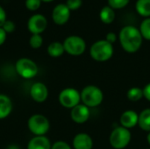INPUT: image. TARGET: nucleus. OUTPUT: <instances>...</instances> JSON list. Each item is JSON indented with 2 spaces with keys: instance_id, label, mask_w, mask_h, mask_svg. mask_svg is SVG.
Listing matches in <instances>:
<instances>
[{
  "instance_id": "nucleus-1",
  "label": "nucleus",
  "mask_w": 150,
  "mask_h": 149,
  "mask_svg": "<svg viewBox=\"0 0 150 149\" xmlns=\"http://www.w3.org/2000/svg\"><path fill=\"white\" fill-rule=\"evenodd\" d=\"M118 40L123 50L128 54H134L139 51L143 41L139 28L134 25L123 26L119 32Z\"/></svg>"
},
{
  "instance_id": "nucleus-2",
  "label": "nucleus",
  "mask_w": 150,
  "mask_h": 149,
  "mask_svg": "<svg viewBox=\"0 0 150 149\" xmlns=\"http://www.w3.org/2000/svg\"><path fill=\"white\" fill-rule=\"evenodd\" d=\"M114 54L113 45L105 40H99L94 42L90 48L91 57L98 62L109 61Z\"/></svg>"
},
{
  "instance_id": "nucleus-3",
  "label": "nucleus",
  "mask_w": 150,
  "mask_h": 149,
  "mask_svg": "<svg viewBox=\"0 0 150 149\" xmlns=\"http://www.w3.org/2000/svg\"><path fill=\"white\" fill-rule=\"evenodd\" d=\"M82 103L89 108L100 105L104 100L102 90L96 85H87L80 92Z\"/></svg>"
},
{
  "instance_id": "nucleus-4",
  "label": "nucleus",
  "mask_w": 150,
  "mask_h": 149,
  "mask_svg": "<svg viewBox=\"0 0 150 149\" xmlns=\"http://www.w3.org/2000/svg\"><path fill=\"white\" fill-rule=\"evenodd\" d=\"M131 139L132 134L130 130L120 126L112 131L109 137V142L112 148L124 149L129 145Z\"/></svg>"
},
{
  "instance_id": "nucleus-5",
  "label": "nucleus",
  "mask_w": 150,
  "mask_h": 149,
  "mask_svg": "<svg viewBox=\"0 0 150 149\" xmlns=\"http://www.w3.org/2000/svg\"><path fill=\"white\" fill-rule=\"evenodd\" d=\"M27 126L29 131L34 134V136H43L49 131L50 123L46 116L34 114L29 118Z\"/></svg>"
},
{
  "instance_id": "nucleus-6",
  "label": "nucleus",
  "mask_w": 150,
  "mask_h": 149,
  "mask_svg": "<svg viewBox=\"0 0 150 149\" xmlns=\"http://www.w3.org/2000/svg\"><path fill=\"white\" fill-rule=\"evenodd\" d=\"M62 44L65 52L72 56L82 55L86 50L85 40L77 35H70L67 37Z\"/></svg>"
},
{
  "instance_id": "nucleus-7",
  "label": "nucleus",
  "mask_w": 150,
  "mask_h": 149,
  "mask_svg": "<svg viewBox=\"0 0 150 149\" xmlns=\"http://www.w3.org/2000/svg\"><path fill=\"white\" fill-rule=\"evenodd\" d=\"M15 72L25 79H31L37 76L38 66L29 58H20L15 63Z\"/></svg>"
},
{
  "instance_id": "nucleus-8",
  "label": "nucleus",
  "mask_w": 150,
  "mask_h": 149,
  "mask_svg": "<svg viewBox=\"0 0 150 149\" xmlns=\"http://www.w3.org/2000/svg\"><path fill=\"white\" fill-rule=\"evenodd\" d=\"M58 100L62 107L71 110L80 104L81 95L76 89L66 88L60 92L58 96Z\"/></svg>"
},
{
  "instance_id": "nucleus-9",
  "label": "nucleus",
  "mask_w": 150,
  "mask_h": 149,
  "mask_svg": "<svg viewBox=\"0 0 150 149\" xmlns=\"http://www.w3.org/2000/svg\"><path fill=\"white\" fill-rule=\"evenodd\" d=\"M47 26V18L40 13L30 17L27 21V28L32 34H41Z\"/></svg>"
},
{
  "instance_id": "nucleus-10",
  "label": "nucleus",
  "mask_w": 150,
  "mask_h": 149,
  "mask_svg": "<svg viewBox=\"0 0 150 149\" xmlns=\"http://www.w3.org/2000/svg\"><path fill=\"white\" fill-rule=\"evenodd\" d=\"M70 18V10L66 4H59L55 5L52 11V19L58 25H65Z\"/></svg>"
},
{
  "instance_id": "nucleus-11",
  "label": "nucleus",
  "mask_w": 150,
  "mask_h": 149,
  "mask_svg": "<svg viewBox=\"0 0 150 149\" xmlns=\"http://www.w3.org/2000/svg\"><path fill=\"white\" fill-rule=\"evenodd\" d=\"M91 112L90 108L84 105L83 104H79L71 109L70 112V118L73 122L76 124H83L87 122L90 119Z\"/></svg>"
},
{
  "instance_id": "nucleus-12",
  "label": "nucleus",
  "mask_w": 150,
  "mask_h": 149,
  "mask_svg": "<svg viewBox=\"0 0 150 149\" xmlns=\"http://www.w3.org/2000/svg\"><path fill=\"white\" fill-rule=\"evenodd\" d=\"M30 96L32 99L37 103H43L47 99V87L41 82L34 83L30 88Z\"/></svg>"
},
{
  "instance_id": "nucleus-13",
  "label": "nucleus",
  "mask_w": 150,
  "mask_h": 149,
  "mask_svg": "<svg viewBox=\"0 0 150 149\" xmlns=\"http://www.w3.org/2000/svg\"><path fill=\"white\" fill-rule=\"evenodd\" d=\"M138 121H139V114L134 110L125 111L120 118V122L121 126L129 130L135 127L138 125Z\"/></svg>"
},
{
  "instance_id": "nucleus-14",
  "label": "nucleus",
  "mask_w": 150,
  "mask_h": 149,
  "mask_svg": "<svg viewBox=\"0 0 150 149\" xmlns=\"http://www.w3.org/2000/svg\"><path fill=\"white\" fill-rule=\"evenodd\" d=\"M93 140L90 134L86 133H77L72 141L74 149H92L93 148Z\"/></svg>"
},
{
  "instance_id": "nucleus-15",
  "label": "nucleus",
  "mask_w": 150,
  "mask_h": 149,
  "mask_svg": "<svg viewBox=\"0 0 150 149\" xmlns=\"http://www.w3.org/2000/svg\"><path fill=\"white\" fill-rule=\"evenodd\" d=\"M52 145L47 137L34 136L27 144V149H51Z\"/></svg>"
},
{
  "instance_id": "nucleus-16",
  "label": "nucleus",
  "mask_w": 150,
  "mask_h": 149,
  "mask_svg": "<svg viewBox=\"0 0 150 149\" xmlns=\"http://www.w3.org/2000/svg\"><path fill=\"white\" fill-rule=\"evenodd\" d=\"M12 102L11 98L4 94H0V119H6L12 112Z\"/></svg>"
},
{
  "instance_id": "nucleus-17",
  "label": "nucleus",
  "mask_w": 150,
  "mask_h": 149,
  "mask_svg": "<svg viewBox=\"0 0 150 149\" xmlns=\"http://www.w3.org/2000/svg\"><path fill=\"white\" fill-rule=\"evenodd\" d=\"M115 18H116L115 10H113L109 5L104 6L99 11V19L102 23L105 25L112 24L115 20Z\"/></svg>"
},
{
  "instance_id": "nucleus-18",
  "label": "nucleus",
  "mask_w": 150,
  "mask_h": 149,
  "mask_svg": "<svg viewBox=\"0 0 150 149\" xmlns=\"http://www.w3.org/2000/svg\"><path fill=\"white\" fill-rule=\"evenodd\" d=\"M138 126L145 132H150V108H146L139 114Z\"/></svg>"
},
{
  "instance_id": "nucleus-19",
  "label": "nucleus",
  "mask_w": 150,
  "mask_h": 149,
  "mask_svg": "<svg viewBox=\"0 0 150 149\" xmlns=\"http://www.w3.org/2000/svg\"><path fill=\"white\" fill-rule=\"evenodd\" d=\"M47 50V54L53 58H58L65 53L63 44L59 41L51 42L48 45Z\"/></svg>"
},
{
  "instance_id": "nucleus-20",
  "label": "nucleus",
  "mask_w": 150,
  "mask_h": 149,
  "mask_svg": "<svg viewBox=\"0 0 150 149\" xmlns=\"http://www.w3.org/2000/svg\"><path fill=\"white\" fill-rule=\"evenodd\" d=\"M135 10L140 16L145 18H150V0H137Z\"/></svg>"
},
{
  "instance_id": "nucleus-21",
  "label": "nucleus",
  "mask_w": 150,
  "mask_h": 149,
  "mask_svg": "<svg viewBox=\"0 0 150 149\" xmlns=\"http://www.w3.org/2000/svg\"><path fill=\"white\" fill-rule=\"evenodd\" d=\"M127 97L129 101L138 102L143 97V90L139 87H132L127 90Z\"/></svg>"
},
{
  "instance_id": "nucleus-22",
  "label": "nucleus",
  "mask_w": 150,
  "mask_h": 149,
  "mask_svg": "<svg viewBox=\"0 0 150 149\" xmlns=\"http://www.w3.org/2000/svg\"><path fill=\"white\" fill-rule=\"evenodd\" d=\"M142 38L146 40H150V18H144L139 27Z\"/></svg>"
},
{
  "instance_id": "nucleus-23",
  "label": "nucleus",
  "mask_w": 150,
  "mask_h": 149,
  "mask_svg": "<svg viewBox=\"0 0 150 149\" xmlns=\"http://www.w3.org/2000/svg\"><path fill=\"white\" fill-rule=\"evenodd\" d=\"M29 44L33 49L40 48L43 44V38L41 34H32L29 40Z\"/></svg>"
},
{
  "instance_id": "nucleus-24",
  "label": "nucleus",
  "mask_w": 150,
  "mask_h": 149,
  "mask_svg": "<svg viewBox=\"0 0 150 149\" xmlns=\"http://www.w3.org/2000/svg\"><path fill=\"white\" fill-rule=\"evenodd\" d=\"M130 0H107L108 5L113 10H120L128 5Z\"/></svg>"
},
{
  "instance_id": "nucleus-25",
  "label": "nucleus",
  "mask_w": 150,
  "mask_h": 149,
  "mask_svg": "<svg viewBox=\"0 0 150 149\" xmlns=\"http://www.w3.org/2000/svg\"><path fill=\"white\" fill-rule=\"evenodd\" d=\"M25 5L29 11H37L41 5V0H25Z\"/></svg>"
},
{
  "instance_id": "nucleus-26",
  "label": "nucleus",
  "mask_w": 150,
  "mask_h": 149,
  "mask_svg": "<svg viewBox=\"0 0 150 149\" xmlns=\"http://www.w3.org/2000/svg\"><path fill=\"white\" fill-rule=\"evenodd\" d=\"M82 4H83L82 0H67L66 2V5L70 10V11L79 9L82 6Z\"/></svg>"
},
{
  "instance_id": "nucleus-27",
  "label": "nucleus",
  "mask_w": 150,
  "mask_h": 149,
  "mask_svg": "<svg viewBox=\"0 0 150 149\" xmlns=\"http://www.w3.org/2000/svg\"><path fill=\"white\" fill-rule=\"evenodd\" d=\"M2 28L4 30V32L6 33H11V32H12L15 30V24L11 20H8L7 19L4 23V25H2Z\"/></svg>"
},
{
  "instance_id": "nucleus-28",
  "label": "nucleus",
  "mask_w": 150,
  "mask_h": 149,
  "mask_svg": "<svg viewBox=\"0 0 150 149\" xmlns=\"http://www.w3.org/2000/svg\"><path fill=\"white\" fill-rule=\"evenodd\" d=\"M51 149H72L71 147L63 141H58L52 145Z\"/></svg>"
},
{
  "instance_id": "nucleus-29",
  "label": "nucleus",
  "mask_w": 150,
  "mask_h": 149,
  "mask_svg": "<svg viewBox=\"0 0 150 149\" xmlns=\"http://www.w3.org/2000/svg\"><path fill=\"white\" fill-rule=\"evenodd\" d=\"M105 40H107L109 43H111V44L113 45V43H115V42L117 41L118 36H117V34H116L115 32H108V33L105 35Z\"/></svg>"
},
{
  "instance_id": "nucleus-30",
  "label": "nucleus",
  "mask_w": 150,
  "mask_h": 149,
  "mask_svg": "<svg viewBox=\"0 0 150 149\" xmlns=\"http://www.w3.org/2000/svg\"><path fill=\"white\" fill-rule=\"evenodd\" d=\"M143 90V97H145L149 102H150V83L146 84Z\"/></svg>"
},
{
  "instance_id": "nucleus-31",
  "label": "nucleus",
  "mask_w": 150,
  "mask_h": 149,
  "mask_svg": "<svg viewBox=\"0 0 150 149\" xmlns=\"http://www.w3.org/2000/svg\"><path fill=\"white\" fill-rule=\"evenodd\" d=\"M6 12L4 11V9L0 5V27H2V25H4V23L6 21Z\"/></svg>"
},
{
  "instance_id": "nucleus-32",
  "label": "nucleus",
  "mask_w": 150,
  "mask_h": 149,
  "mask_svg": "<svg viewBox=\"0 0 150 149\" xmlns=\"http://www.w3.org/2000/svg\"><path fill=\"white\" fill-rule=\"evenodd\" d=\"M6 36H7V33L4 32V30L2 27H0V46H2L5 42Z\"/></svg>"
},
{
  "instance_id": "nucleus-33",
  "label": "nucleus",
  "mask_w": 150,
  "mask_h": 149,
  "mask_svg": "<svg viewBox=\"0 0 150 149\" xmlns=\"http://www.w3.org/2000/svg\"><path fill=\"white\" fill-rule=\"evenodd\" d=\"M6 149H20L19 148V147L18 146H17V145H15V144H11V145H9Z\"/></svg>"
},
{
  "instance_id": "nucleus-34",
  "label": "nucleus",
  "mask_w": 150,
  "mask_h": 149,
  "mask_svg": "<svg viewBox=\"0 0 150 149\" xmlns=\"http://www.w3.org/2000/svg\"><path fill=\"white\" fill-rule=\"evenodd\" d=\"M147 141H148L149 145L150 146V132L148 133V135H147Z\"/></svg>"
},
{
  "instance_id": "nucleus-35",
  "label": "nucleus",
  "mask_w": 150,
  "mask_h": 149,
  "mask_svg": "<svg viewBox=\"0 0 150 149\" xmlns=\"http://www.w3.org/2000/svg\"><path fill=\"white\" fill-rule=\"evenodd\" d=\"M54 0H41V2H45V3H50V2H53Z\"/></svg>"
},
{
  "instance_id": "nucleus-36",
  "label": "nucleus",
  "mask_w": 150,
  "mask_h": 149,
  "mask_svg": "<svg viewBox=\"0 0 150 149\" xmlns=\"http://www.w3.org/2000/svg\"><path fill=\"white\" fill-rule=\"evenodd\" d=\"M148 149H150V148H148Z\"/></svg>"
}]
</instances>
